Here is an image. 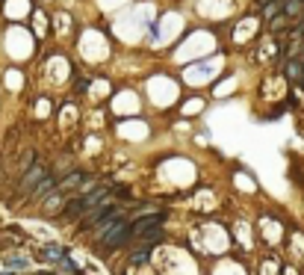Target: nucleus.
Masks as SVG:
<instances>
[{
  "instance_id": "nucleus-1",
  "label": "nucleus",
  "mask_w": 304,
  "mask_h": 275,
  "mask_svg": "<svg viewBox=\"0 0 304 275\" xmlns=\"http://www.w3.org/2000/svg\"><path fill=\"white\" fill-rule=\"evenodd\" d=\"M127 237H130V222H124V219L118 216L116 222H109V225L101 231V246H106V249H118Z\"/></svg>"
},
{
  "instance_id": "nucleus-2",
  "label": "nucleus",
  "mask_w": 304,
  "mask_h": 275,
  "mask_svg": "<svg viewBox=\"0 0 304 275\" xmlns=\"http://www.w3.org/2000/svg\"><path fill=\"white\" fill-rule=\"evenodd\" d=\"M47 175V166H42V163H33V166L24 172L21 178V187H18V195H27V192H33L35 187H39V180Z\"/></svg>"
},
{
  "instance_id": "nucleus-3",
  "label": "nucleus",
  "mask_w": 304,
  "mask_h": 275,
  "mask_svg": "<svg viewBox=\"0 0 304 275\" xmlns=\"http://www.w3.org/2000/svg\"><path fill=\"white\" fill-rule=\"evenodd\" d=\"M163 225V213H145L139 219H133V225H130V237H142L145 231H151V228H160Z\"/></svg>"
},
{
  "instance_id": "nucleus-4",
  "label": "nucleus",
  "mask_w": 304,
  "mask_h": 275,
  "mask_svg": "<svg viewBox=\"0 0 304 275\" xmlns=\"http://www.w3.org/2000/svg\"><path fill=\"white\" fill-rule=\"evenodd\" d=\"M83 180H86V172H80V169H74L65 180H59V187H56V192L53 195H62L65 190H74V187H80Z\"/></svg>"
},
{
  "instance_id": "nucleus-5",
  "label": "nucleus",
  "mask_w": 304,
  "mask_h": 275,
  "mask_svg": "<svg viewBox=\"0 0 304 275\" xmlns=\"http://www.w3.org/2000/svg\"><path fill=\"white\" fill-rule=\"evenodd\" d=\"M24 240L21 231H15V228H0V249H9V246H18Z\"/></svg>"
},
{
  "instance_id": "nucleus-6",
  "label": "nucleus",
  "mask_w": 304,
  "mask_h": 275,
  "mask_svg": "<svg viewBox=\"0 0 304 275\" xmlns=\"http://www.w3.org/2000/svg\"><path fill=\"white\" fill-rule=\"evenodd\" d=\"M39 258H42V261H62L65 251L59 249V246H47V249H39Z\"/></svg>"
},
{
  "instance_id": "nucleus-7",
  "label": "nucleus",
  "mask_w": 304,
  "mask_h": 275,
  "mask_svg": "<svg viewBox=\"0 0 304 275\" xmlns=\"http://www.w3.org/2000/svg\"><path fill=\"white\" fill-rule=\"evenodd\" d=\"M298 12H304V0H287L283 3V18H293Z\"/></svg>"
},
{
  "instance_id": "nucleus-8",
  "label": "nucleus",
  "mask_w": 304,
  "mask_h": 275,
  "mask_svg": "<svg viewBox=\"0 0 304 275\" xmlns=\"http://www.w3.org/2000/svg\"><path fill=\"white\" fill-rule=\"evenodd\" d=\"M287 74H290V77L295 80V77L301 74V60H293V62H290V65H287Z\"/></svg>"
},
{
  "instance_id": "nucleus-9",
  "label": "nucleus",
  "mask_w": 304,
  "mask_h": 275,
  "mask_svg": "<svg viewBox=\"0 0 304 275\" xmlns=\"http://www.w3.org/2000/svg\"><path fill=\"white\" fill-rule=\"evenodd\" d=\"M130 261H133V263H145V261H148V246L139 249V251H133V254H130Z\"/></svg>"
},
{
  "instance_id": "nucleus-10",
  "label": "nucleus",
  "mask_w": 304,
  "mask_h": 275,
  "mask_svg": "<svg viewBox=\"0 0 304 275\" xmlns=\"http://www.w3.org/2000/svg\"><path fill=\"white\" fill-rule=\"evenodd\" d=\"M6 263H9V266H27V258H15V254H9Z\"/></svg>"
},
{
  "instance_id": "nucleus-11",
  "label": "nucleus",
  "mask_w": 304,
  "mask_h": 275,
  "mask_svg": "<svg viewBox=\"0 0 304 275\" xmlns=\"http://www.w3.org/2000/svg\"><path fill=\"white\" fill-rule=\"evenodd\" d=\"M295 33H301V36H304V21H301V24H298V30H295Z\"/></svg>"
},
{
  "instance_id": "nucleus-12",
  "label": "nucleus",
  "mask_w": 304,
  "mask_h": 275,
  "mask_svg": "<svg viewBox=\"0 0 304 275\" xmlns=\"http://www.w3.org/2000/svg\"><path fill=\"white\" fill-rule=\"evenodd\" d=\"M260 3H272V0H260Z\"/></svg>"
}]
</instances>
